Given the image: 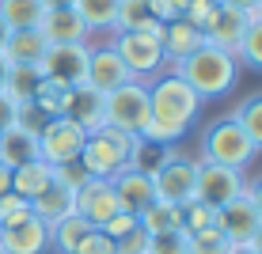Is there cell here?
<instances>
[{
  "mask_svg": "<svg viewBox=\"0 0 262 254\" xmlns=\"http://www.w3.org/2000/svg\"><path fill=\"white\" fill-rule=\"evenodd\" d=\"M198 110H202V99L194 95V87L186 80H179L175 72H160L148 84V122H144V129L137 137L175 148L186 137Z\"/></svg>",
  "mask_w": 262,
  "mask_h": 254,
  "instance_id": "obj_1",
  "label": "cell"
},
{
  "mask_svg": "<svg viewBox=\"0 0 262 254\" xmlns=\"http://www.w3.org/2000/svg\"><path fill=\"white\" fill-rule=\"evenodd\" d=\"M179 80H186V84L194 87V95L202 99V103H209V99H224L232 91V87L239 84V61L232 50H216V46H198L190 57L175 61L171 65Z\"/></svg>",
  "mask_w": 262,
  "mask_h": 254,
  "instance_id": "obj_2",
  "label": "cell"
},
{
  "mask_svg": "<svg viewBox=\"0 0 262 254\" xmlns=\"http://www.w3.org/2000/svg\"><path fill=\"white\" fill-rule=\"evenodd\" d=\"M258 148L251 144V137L243 133V125L236 122L232 114L216 118L202 129V144H198V159L205 163H221V167H236V171H247L255 163Z\"/></svg>",
  "mask_w": 262,
  "mask_h": 254,
  "instance_id": "obj_3",
  "label": "cell"
},
{
  "mask_svg": "<svg viewBox=\"0 0 262 254\" xmlns=\"http://www.w3.org/2000/svg\"><path fill=\"white\" fill-rule=\"evenodd\" d=\"M137 141V133L114 129V125H99L95 133H88L84 148H80V163L92 178H114L118 171L129 167V148Z\"/></svg>",
  "mask_w": 262,
  "mask_h": 254,
  "instance_id": "obj_4",
  "label": "cell"
},
{
  "mask_svg": "<svg viewBox=\"0 0 262 254\" xmlns=\"http://www.w3.org/2000/svg\"><path fill=\"white\" fill-rule=\"evenodd\" d=\"M111 46L125 61V68L133 72V80L156 76V72L167 65L164 42H160V27H156V31H122V34H114Z\"/></svg>",
  "mask_w": 262,
  "mask_h": 254,
  "instance_id": "obj_5",
  "label": "cell"
},
{
  "mask_svg": "<svg viewBox=\"0 0 262 254\" xmlns=\"http://www.w3.org/2000/svg\"><path fill=\"white\" fill-rule=\"evenodd\" d=\"M103 114H106V125H114V129L141 133L148 122V84L129 80V84L114 87L111 95H103Z\"/></svg>",
  "mask_w": 262,
  "mask_h": 254,
  "instance_id": "obj_6",
  "label": "cell"
},
{
  "mask_svg": "<svg viewBox=\"0 0 262 254\" xmlns=\"http://www.w3.org/2000/svg\"><path fill=\"white\" fill-rule=\"evenodd\" d=\"M243 190H247V171L198 159V182H194L198 201H205L209 209H221V205H228L232 197H239Z\"/></svg>",
  "mask_w": 262,
  "mask_h": 254,
  "instance_id": "obj_7",
  "label": "cell"
},
{
  "mask_svg": "<svg viewBox=\"0 0 262 254\" xmlns=\"http://www.w3.org/2000/svg\"><path fill=\"white\" fill-rule=\"evenodd\" d=\"M88 133L80 129L72 118H50L38 133V159L57 167V163H72L80 159V148H84Z\"/></svg>",
  "mask_w": 262,
  "mask_h": 254,
  "instance_id": "obj_8",
  "label": "cell"
},
{
  "mask_svg": "<svg viewBox=\"0 0 262 254\" xmlns=\"http://www.w3.org/2000/svg\"><path fill=\"white\" fill-rule=\"evenodd\" d=\"M152 182H156V197L160 201H190L194 197V182H198V159L186 156V152H171V156L160 163V171L152 175Z\"/></svg>",
  "mask_w": 262,
  "mask_h": 254,
  "instance_id": "obj_9",
  "label": "cell"
},
{
  "mask_svg": "<svg viewBox=\"0 0 262 254\" xmlns=\"http://www.w3.org/2000/svg\"><path fill=\"white\" fill-rule=\"evenodd\" d=\"M88 57H92L88 42H65V46H50L38 68H42V76L57 80L65 87H76L88 80Z\"/></svg>",
  "mask_w": 262,
  "mask_h": 254,
  "instance_id": "obj_10",
  "label": "cell"
},
{
  "mask_svg": "<svg viewBox=\"0 0 262 254\" xmlns=\"http://www.w3.org/2000/svg\"><path fill=\"white\" fill-rule=\"evenodd\" d=\"M72 213L84 216L92 228H103V224L118 213V194H114V182H111V178H88V182L72 194Z\"/></svg>",
  "mask_w": 262,
  "mask_h": 254,
  "instance_id": "obj_11",
  "label": "cell"
},
{
  "mask_svg": "<svg viewBox=\"0 0 262 254\" xmlns=\"http://www.w3.org/2000/svg\"><path fill=\"white\" fill-rule=\"evenodd\" d=\"M88 46H92V57H88V80L84 84H92L99 95H111L114 87H122V84L133 80V72L125 68V61L114 53L111 42H103V46L88 42Z\"/></svg>",
  "mask_w": 262,
  "mask_h": 254,
  "instance_id": "obj_12",
  "label": "cell"
},
{
  "mask_svg": "<svg viewBox=\"0 0 262 254\" xmlns=\"http://www.w3.org/2000/svg\"><path fill=\"white\" fill-rule=\"evenodd\" d=\"M38 34L46 46H65V42H92V31L84 27L76 8H46L38 19Z\"/></svg>",
  "mask_w": 262,
  "mask_h": 254,
  "instance_id": "obj_13",
  "label": "cell"
},
{
  "mask_svg": "<svg viewBox=\"0 0 262 254\" xmlns=\"http://www.w3.org/2000/svg\"><path fill=\"white\" fill-rule=\"evenodd\" d=\"M0 247L8 254H46L50 250V224H42L38 216H23L12 228H0Z\"/></svg>",
  "mask_w": 262,
  "mask_h": 254,
  "instance_id": "obj_14",
  "label": "cell"
},
{
  "mask_svg": "<svg viewBox=\"0 0 262 254\" xmlns=\"http://www.w3.org/2000/svg\"><path fill=\"white\" fill-rule=\"evenodd\" d=\"M111 182H114V194H118V209L122 213L141 216L144 209L156 201V182H152V175H144V171L125 167V171H118V175L111 178Z\"/></svg>",
  "mask_w": 262,
  "mask_h": 254,
  "instance_id": "obj_15",
  "label": "cell"
},
{
  "mask_svg": "<svg viewBox=\"0 0 262 254\" xmlns=\"http://www.w3.org/2000/svg\"><path fill=\"white\" fill-rule=\"evenodd\" d=\"M247 23H251L247 12H239V8H228V4H216V12L209 15V23L202 27V34H205V42H209V46H216V50H232V53H236L243 31H247Z\"/></svg>",
  "mask_w": 262,
  "mask_h": 254,
  "instance_id": "obj_16",
  "label": "cell"
},
{
  "mask_svg": "<svg viewBox=\"0 0 262 254\" xmlns=\"http://www.w3.org/2000/svg\"><path fill=\"white\" fill-rule=\"evenodd\" d=\"M216 228L224 232L228 243H251V235L258 228V213H255V205L247 201V194L232 197L228 205L216 209Z\"/></svg>",
  "mask_w": 262,
  "mask_h": 254,
  "instance_id": "obj_17",
  "label": "cell"
},
{
  "mask_svg": "<svg viewBox=\"0 0 262 254\" xmlns=\"http://www.w3.org/2000/svg\"><path fill=\"white\" fill-rule=\"evenodd\" d=\"M65 118H72V122H76L84 133H95L99 125H106V114H103V95H99L92 84H76V87H69Z\"/></svg>",
  "mask_w": 262,
  "mask_h": 254,
  "instance_id": "obj_18",
  "label": "cell"
},
{
  "mask_svg": "<svg viewBox=\"0 0 262 254\" xmlns=\"http://www.w3.org/2000/svg\"><path fill=\"white\" fill-rule=\"evenodd\" d=\"M160 42H164L167 65H175V61L190 57L198 46H205V34L186 19H171V23H160Z\"/></svg>",
  "mask_w": 262,
  "mask_h": 254,
  "instance_id": "obj_19",
  "label": "cell"
},
{
  "mask_svg": "<svg viewBox=\"0 0 262 254\" xmlns=\"http://www.w3.org/2000/svg\"><path fill=\"white\" fill-rule=\"evenodd\" d=\"M34 159H38V137L19 129V125H8V129L0 133V163H4L8 171H15V167L34 163Z\"/></svg>",
  "mask_w": 262,
  "mask_h": 254,
  "instance_id": "obj_20",
  "label": "cell"
},
{
  "mask_svg": "<svg viewBox=\"0 0 262 254\" xmlns=\"http://www.w3.org/2000/svg\"><path fill=\"white\" fill-rule=\"evenodd\" d=\"M46 38H42L38 31H12L4 42V57L8 65H42V57H46Z\"/></svg>",
  "mask_w": 262,
  "mask_h": 254,
  "instance_id": "obj_21",
  "label": "cell"
},
{
  "mask_svg": "<svg viewBox=\"0 0 262 254\" xmlns=\"http://www.w3.org/2000/svg\"><path fill=\"white\" fill-rule=\"evenodd\" d=\"M31 213L38 216L42 224H50V228H53L57 220H65V216L72 213V194H69L65 186L50 182V186H46V190H42V194L31 201Z\"/></svg>",
  "mask_w": 262,
  "mask_h": 254,
  "instance_id": "obj_22",
  "label": "cell"
},
{
  "mask_svg": "<svg viewBox=\"0 0 262 254\" xmlns=\"http://www.w3.org/2000/svg\"><path fill=\"white\" fill-rule=\"evenodd\" d=\"M92 232H95V228L84 220V216L69 213L65 220H57V224L50 228V250H57V254H72V250H76Z\"/></svg>",
  "mask_w": 262,
  "mask_h": 254,
  "instance_id": "obj_23",
  "label": "cell"
},
{
  "mask_svg": "<svg viewBox=\"0 0 262 254\" xmlns=\"http://www.w3.org/2000/svg\"><path fill=\"white\" fill-rule=\"evenodd\" d=\"M50 182H53V167H50V163H42V159L23 163V167L12 171V194H23L27 201H34Z\"/></svg>",
  "mask_w": 262,
  "mask_h": 254,
  "instance_id": "obj_24",
  "label": "cell"
},
{
  "mask_svg": "<svg viewBox=\"0 0 262 254\" xmlns=\"http://www.w3.org/2000/svg\"><path fill=\"white\" fill-rule=\"evenodd\" d=\"M141 220V228L148 232V235H164V232H183V205H175V201H152L144 213L137 216Z\"/></svg>",
  "mask_w": 262,
  "mask_h": 254,
  "instance_id": "obj_25",
  "label": "cell"
},
{
  "mask_svg": "<svg viewBox=\"0 0 262 254\" xmlns=\"http://www.w3.org/2000/svg\"><path fill=\"white\" fill-rule=\"evenodd\" d=\"M42 12V0H0V19L8 23V31H38Z\"/></svg>",
  "mask_w": 262,
  "mask_h": 254,
  "instance_id": "obj_26",
  "label": "cell"
},
{
  "mask_svg": "<svg viewBox=\"0 0 262 254\" xmlns=\"http://www.w3.org/2000/svg\"><path fill=\"white\" fill-rule=\"evenodd\" d=\"M118 4L122 0H72V8L80 12L88 31H114V19H118Z\"/></svg>",
  "mask_w": 262,
  "mask_h": 254,
  "instance_id": "obj_27",
  "label": "cell"
},
{
  "mask_svg": "<svg viewBox=\"0 0 262 254\" xmlns=\"http://www.w3.org/2000/svg\"><path fill=\"white\" fill-rule=\"evenodd\" d=\"M38 80H42V68H34V65H12V68H8V80H4V95L12 99L15 106H23V103H31V99H34Z\"/></svg>",
  "mask_w": 262,
  "mask_h": 254,
  "instance_id": "obj_28",
  "label": "cell"
},
{
  "mask_svg": "<svg viewBox=\"0 0 262 254\" xmlns=\"http://www.w3.org/2000/svg\"><path fill=\"white\" fill-rule=\"evenodd\" d=\"M232 118L243 125V133L251 137V144L262 152V91H251L243 95L236 106H232Z\"/></svg>",
  "mask_w": 262,
  "mask_h": 254,
  "instance_id": "obj_29",
  "label": "cell"
},
{
  "mask_svg": "<svg viewBox=\"0 0 262 254\" xmlns=\"http://www.w3.org/2000/svg\"><path fill=\"white\" fill-rule=\"evenodd\" d=\"M156 15H152L148 0H122L118 4V19H114V34L122 31H156Z\"/></svg>",
  "mask_w": 262,
  "mask_h": 254,
  "instance_id": "obj_30",
  "label": "cell"
},
{
  "mask_svg": "<svg viewBox=\"0 0 262 254\" xmlns=\"http://www.w3.org/2000/svg\"><path fill=\"white\" fill-rule=\"evenodd\" d=\"M171 152H175L171 144H156V141L137 137V141H133V148H129V167L133 171H144V175H156L160 163H164Z\"/></svg>",
  "mask_w": 262,
  "mask_h": 254,
  "instance_id": "obj_31",
  "label": "cell"
},
{
  "mask_svg": "<svg viewBox=\"0 0 262 254\" xmlns=\"http://www.w3.org/2000/svg\"><path fill=\"white\" fill-rule=\"evenodd\" d=\"M34 106H38L46 118H65V103H69V87L65 84H57V80H50V76H42L38 80V87H34V99H31Z\"/></svg>",
  "mask_w": 262,
  "mask_h": 254,
  "instance_id": "obj_32",
  "label": "cell"
},
{
  "mask_svg": "<svg viewBox=\"0 0 262 254\" xmlns=\"http://www.w3.org/2000/svg\"><path fill=\"white\" fill-rule=\"evenodd\" d=\"M236 61H239V68L262 72V19H255V15H251L247 31H243V38L236 46Z\"/></svg>",
  "mask_w": 262,
  "mask_h": 254,
  "instance_id": "obj_33",
  "label": "cell"
},
{
  "mask_svg": "<svg viewBox=\"0 0 262 254\" xmlns=\"http://www.w3.org/2000/svg\"><path fill=\"white\" fill-rule=\"evenodd\" d=\"M186 247H190V254H228L232 243L224 239V232L213 224V228L190 232V235H186Z\"/></svg>",
  "mask_w": 262,
  "mask_h": 254,
  "instance_id": "obj_34",
  "label": "cell"
},
{
  "mask_svg": "<svg viewBox=\"0 0 262 254\" xmlns=\"http://www.w3.org/2000/svg\"><path fill=\"white\" fill-rule=\"evenodd\" d=\"M216 224V209H209L205 201H198V197H190V201H183V232H202V228H213Z\"/></svg>",
  "mask_w": 262,
  "mask_h": 254,
  "instance_id": "obj_35",
  "label": "cell"
},
{
  "mask_svg": "<svg viewBox=\"0 0 262 254\" xmlns=\"http://www.w3.org/2000/svg\"><path fill=\"white\" fill-rule=\"evenodd\" d=\"M23 216H31V201H27L23 194H0V228H12V224H19Z\"/></svg>",
  "mask_w": 262,
  "mask_h": 254,
  "instance_id": "obj_36",
  "label": "cell"
},
{
  "mask_svg": "<svg viewBox=\"0 0 262 254\" xmlns=\"http://www.w3.org/2000/svg\"><path fill=\"white\" fill-rule=\"evenodd\" d=\"M88 178H92V175L84 171V163H80V159H72V163H57V167H53V182L65 186L69 194H76V190L84 186Z\"/></svg>",
  "mask_w": 262,
  "mask_h": 254,
  "instance_id": "obj_37",
  "label": "cell"
},
{
  "mask_svg": "<svg viewBox=\"0 0 262 254\" xmlns=\"http://www.w3.org/2000/svg\"><path fill=\"white\" fill-rule=\"evenodd\" d=\"M148 254H190V247H186V232H164V235H152Z\"/></svg>",
  "mask_w": 262,
  "mask_h": 254,
  "instance_id": "obj_38",
  "label": "cell"
},
{
  "mask_svg": "<svg viewBox=\"0 0 262 254\" xmlns=\"http://www.w3.org/2000/svg\"><path fill=\"white\" fill-rule=\"evenodd\" d=\"M148 243H152V235L144 232L141 220H137L133 232H125L122 239H114V247H118V254H148Z\"/></svg>",
  "mask_w": 262,
  "mask_h": 254,
  "instance_id": "obj_39",
  "label": "cell"
},
{
  "mask_svg": "<svg viewBox=\"0 0 262 254\" xmlns=\"http://www.w3.org/2000/svg\"><path fill=\"white\" fill-rule=\"evenodd\" d=\"M46 122H50V118L42 114L34 103H23V106H15V125H19V129H27V133H34V137L42 133V125H46Z\"/></svg>",
  "mask_w": 262,
  "mask_h": 254,
  "instance_id": "obj_40",
  "label": "cell"
},
{
  "mask_svg": "<svg viewBox=\"0 0 262 254\" xmlns=\"http://www.w3.org/2000/svg\"><path fill=\"white\" fill-rule=\"evenodd\" d=\"M72 254H118V247H114V239H111L106 232H99V228H95V232L88 235V239L80 243V247L72 250Z\"/></svg>",
  "mask_w": 262,
  "mask_h": 254,
  "instance_id": "obj_41",
  "label": "cell"
},
{
  "mask_svg": "<svg viewBox=\"0 0 262 254\" xmlns=\"http://www.w3.org/2000/svg\"><path fill=\"white\" fill-rule=\"evenodd\" d=\"M216 12V0H186V12H183V19L186 23H194L198 31H202L205 23H209V15Z\"/></svg>",
  "mask_w": 262,
  "mask_h": 254,
  "instance_id": "obj_42",
  "label": "cell"
},
{
  "mask_svg": "<svg viewBox=\"0 0 262 254\" xmlns=\"http://www.w3.org/2000/svg\"><path fill=\"white\" fill-rule=\"evenodd\" d=\"M148 8L156 15V23H171V19H183L186 0H148Z\"/></svg>",
  "mask_w": 262,
  "mask_h": 254,
  "instance_id": "obj_43",
  "label": "cell"
},
{
  "mask_svg": "<svg viewBox=\"0 0 262 254\" xmlns=\"http://www.w3.org/2000/svg\"><path fill=\"white\" fill-rule=\"evenodd\" d=\"M133 228H137V216H133V213H122V209H118V213H114L99 232H106L111 239H122V235H125V232H133Z\"/></svg>",
  "mask_w": 262,
  "mask_h": 254,
  "instance_id": "obj_44",
  "label": "cell"
},
{
  "mask_svg": "<svg viewBox=\"0 0 262 254\" xmlns=\"http://www.w3.org/2000/svg\"><path fill=\"white\" fill-rule=\"evenodd\" d=\"M8 125H15V103H12L4 91H0V133H4Z\"/></svg>",
  "mask_w": 262,
  "mask_h": 254,
  "instance_id": "obj_45",
  "label": "cell"
},
{
  "mask_svg": "<svg viewBox=\"0 0 262 254\" xmlns=\"http://www.w3.org/2000/svg\"><path fill=\"white\" fill-rule=\"evenodd\" d=\"M243 194H247V201L255 205V213H258V220H262V175H258V178H251Z\"/></svg>",
  "mask_w": 262,
  "mask_h": 254,
  "instance_id": "obj_46",
  "label": "cell"
},
{
  "mask_svg": "<svg viewBox=\"0 0 262 254\" xmlns=\"http://www.w3.org/2000/svg\"><path fill=\"white\" fill-rule=\"evenodd\" d=\"M216 4H228V8H239V12H255V8H258V0H216Z\"/></svg>",
  "mask_w": 262,
  "mask_h": 254,
  "instance_id": "obj_47",
  "label": "cell"
},
{
  "mask_svg": "<svg viewBox=\"0 0 262 254\" xmlns=\"http://www.w3.org/2000/svg\"><path fill=\"white\" fill-rule=\"evenodd\" d=\"M8 190H12V171L0 163V194H8Z\"/></svg>",
  "mask_w": 262,
  "mask_h": 254,
  "instance_id": "obj_48",
  "label": "cell"
},
{
  "mask_svg": "<svg viewBox=\"0 0 262 254\" xmlns=\"http://www.w3.org/2000/svg\"><path fill=\"white\" fill-rule=\"evenodd\" d=\"M255 254H262V220H258V228H255V235H251V243H247Z\"/></svg>",
  "mask_w": 262,
  "mask_h": 254,
  "instance_id": "obj_49",
  "label": "cell"
},
{
  "mask_svg": "<svg viewBox=\"0 0 262 254\" xmlns=\"http://www.w3.org/2000/svg\"><path fill=\"white\" fill-rule=\"evenodd\" d=\"M8 68H12V65H8V57H4V53H0V91H4V80H8Z\"/></svg>",
  "mask_w": 262,
  "mask_h": 254,
  "instance_id": "obj_50",
  "label": "cell"
},
{
  "mask_svg": "<svg viewBox=\"0 0 262 254\" xmlns=\"http://www.w3.org/2000/svg\"><path fill=\"white\" fill-rule=\"evenodd\" d=\"M228 254H255V250H251L247 243H232V247H228Z\"/></svg>",
  "mask_w": 262,
  "mask_h": 254,
  "instance_id": "obj_51",
  "label": "cell"
},
{
  "mask_svg": "<svg viewBox=\"0 0 262 254\" xmlns=\"http://www.w3.org/2000/svg\"><path fill=\"white\" fill-rule=\"evenodd\" d=\"M42 8H72V0H42Z\"/></svg>",
  "mask_w": 262,
  "mask_h": 254,
  "instance_id": "obj_52",
  "label": "cell"
},
{
  "mask_svg": "<svg viewBox=\"0 0 262 254\" xmlns=\"http://www.w3.org/2000/svg\"><path fill=\"white\" fill-rule=\"evenodd\" d=\"M8 34H12V31H8V23L0 19V53H4V42H8Z\"/></svg>",
  "mask_w": 262,
  "mask_h": 254,
  "instance_id": "obj_53",
  "label": "cell"
},
{
  "mask_svg": "<svg viewBox=\"0 0 262 254\" xmlns=\"http://www.w3.org/2000/svg\"><path fill=\"white\" fill-rule=\"evenodd\" d=\"M251 15H255V19H262V0H258V8H255V12H251Z\"/></svg>",
  "mask_w": 262,
  "mask_h": 254,
  "instance_id": "obj_54",
  "label": "cell"
},
{
  "mask_svg": "<svg viewBox=\"0 0 262 254\" xmlns=\"http://www.w3.org/2000/svg\"><path fill=\"white\" fill-rule=\"evenodd\" d=\"M0 254H8V250H4V247H0Z\"/></svg>",
  "mask_w": 262,
  "mask_h": 254,
  "instance_id": "obj_55",
  "label": "cell"
}]
</instances>
